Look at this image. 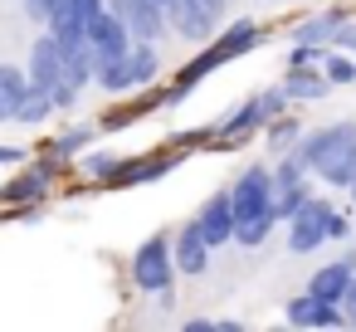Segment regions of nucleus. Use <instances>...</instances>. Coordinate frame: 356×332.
<instances>
[{"label":"nucleus","mask_w":356,"mask_h":332,"mask_svg":"<svg viewBox=\"0 0 356 332\" xmlns=\"http://www.w3.org/2000/svg\"><path fill=\"white\" fill-rule=\"evenodd\" d=\"M64 6V0H25V15L35 20V25H49V15Z\"/></svg>","instance_id":"26"},{"label":"nucleus","mask_w":356,"mask_h":332,"mask_svg":"<svg viewBox=\"0 0 356 332\" xmlns=\"http://www.w3.org/2000/svg\"><path fill=\"white\" fill-rule=\"evenodd\" d=\"M49 113H59V108H54V93L25 88V98H20V108H15V122H20V127H40Z\"/></svg>","instance_id":"21"},{"label":"nucleus","mask_w":356,"mask_h":332,"mask_svg":"<svg viewBox=\"0 0 356 332\" xmlns=\"http://www.w3.org/2000/svg\"><path fill=\"white\" fill-rule=\"evenodd\" d=\"M332 49H346V54H356V25L346 20L341 30H337V40H332Z\"/></svg>","instance_id":"29"},{"label":"nucleus","mask_w":356,"mask_h":332,"mask_svg":"<svg viewBox=\"0 0 356 332\" xmlns=\"http://www.w3.org/2000/svg\"><path fill=\"white\" fill-rule=\"evenodd\" d=\"M288 322L293 327H341L346 313H341V303H327L317 293H298V298H288Z\"/></svg>","instance_id":"12"},{"label":"nucleus","mask_w":356,"mask_h":332,"mask_svg":"<svg viewBox=\"0 0 356 332\" xmlns=\"http://www.w3.org/2000/svg\"><path fill=\"white\" fill-rule=\"evenodd\" d=\"M283 113H288V93H283V84H278V88H264L259 98H249L239 113H229V118L220 122V137H249V132L268 127V122L283 118Z\"/></svg>","instance_id":"4"},{"label":"nucleus","mask_w":356,"mask_h":332,"mask_svg":"<svg viewBox=\"0 0 356 332\" xmlns=\"http://www.w3.org/2000/svg\"><path fill=\"white\" fill-rule=\"evenodd\" d=\"M171 274H176V254H171V239L166 235H152L137 254H132V278L142 293H171Z\"/></svg>","instance_id":"2"},{"label":"nucleus","mask_w":356,"mask_h":332,"mask_svg":"<svg viewBox=\"0 0 356 332\" xmlns=\"http://www.w3.org/2000/svg\"><path fill=\"white\" fill-rule=\"evenodd\" d=\"M20 157H25L20 147H0V161H20Z\"/></svg>","instance_id":"34"},{"label":"nucleus","mask_w":356,"mask_h":332,"mask_svg":"<svg viewBox=\"0 0 356 332\" xmlns=\"http://www.w3.org/2000/svg\"><path fill=\"white\" fill-rule=\"evenodd\" d=\"M302 200H307V166H302V157H298V152H288V157H278V166H273L268 210H273V220H278V225H288V215H293Z\"/></svg>","instance_id":"3"},{"label":"nucleus","mask_w":356,"mask_h":332,"mask_svg":"<svg viewBox=\"0 0 356 332\" xmlns=\"http://www.w3.org/2000/svg\"><path fill=\"white\" fill-rule=\"evenodd\" d=\"M171 254H176V269H181V274H191V278L210 269V239L200 235V225H195V220L176 230V239H171Z\"/></svg>","instance_id":"13"},{"label":"nucleus","mask_w":356,"mask_h":332,"mask_svg":"<svg viewBox=\"0 0 356 332\" xmlns=\"http://www.w3.org/2000/svg\"><path fill=\"white\" fill-rule=\"evenodd\" d=\"M88 137H93V127H69V132H64V137L54 142V152H64V157H69V152L88 147Z\"/></svg>","instance_id":"25"},{"label":"nucleus","mask_w":356,"mask_h":332,"mask_svg":"<svg viewBox=\"0 0 356 332\" xmlns=\"http://www.w3.org/2000/svg\"><path fill=\"white\" fill-rule=\"evenodd\" d=\"M278 220H273V210H259V215H249V220H239L234 225V244H244V249H259L264 239H268V230H273Z\"/></svg>","instance_id":"22"},{"label":"nucleus","mask_w":356,"mask_h":332,"mask_svg":"<svg viewBox=\"0 0 356 332\" xmlns=\"http://www.w3.org/2000/svg\"><path fill=\"white\" fill-rule=\"evenodd\" d=\"M93 84L103 93H127L132 88V69H127V54H113V59H98V74Z\"/></svg>","instance_id":"20"},{"label":"nucleus","mask_w":356,"mask_h":332,"mask_svg":"<svg viewBox=\"0 0 356 332\" xmlns=\"http://www.w3.org/2000/svg\"><path fill=\"white\" fill-rule=\"evenodd\" d=\"M118 166H122V161H118V157H108V152L88 157V171H93V176H108V181H113V176H118Z\"/></svg>","instance_id":"27"},{"label":"nucleus","mask_w":356,"mask_h":332,"mask_svg":"<svg viewBox=\"0 0 356 332\" xmlns=\"http://www.w3.org/2000/svg\"><path fill=\"white\" fill-rule=\"evenodd\" d=\"M327 220H332V205L322 196H307L288 215V249L293 254H312L317 244H327Z\"/></svg>","instance_id":"5"},{"label":"nucleus","mask_w":356,"mask_h":332,"mask_svg":"<svg viewBox=\"0 0 356 332\" xmlns=\"http://www.w3.org/2000/svg\"><path fill=\"white\" fill-rule=\"evenodd\" d=\"M210 6H220V10H225V6H229V0H210Z\"/></svg>","instance_id":"36"},{"label":"nucleus","mask_w":356,"mask_h":332,"mask_svg":"<svg viewBox=\"0 0 356 332\" xmlns=\"http://www.w3.org/2000/svg\"><path fill=\"white\" fill-rule=\"evenodd\" d=\"M127 69H132V88H152L156 74H161V59H156V45L152 40H137L127 49Z\"/></svg>","instance_id":"17"},{"label":"nucleus","mask_w":356,"mask_h":332,"mask_svg":"<svg viewBox=\"0 0 356 332\" xmlns=\"http://www.w3.org/2000/svg\"><path fill=\"white\" fill-rule=\"evenodd\" d=\"M30 88V74L15 69V64H0V122H15V108Z\"/></svg>","instance_id":"16"},{"label":"nucleus","mask_w":356,"mask_h":332,"mask_svg":"<svg viewBox=\"0 0 356 332\" xmlns=\"http://www.w3.org/2000/svg\"><path fill=\"white\" fill-rule=\"evenodd\" d=\"M341 313H346V322L356 327V278H351V288L341 293Z\"/></svg>","instance_id":"30"},{"label":"nucleus","mask_w":356,"mask_h":332,"mask_svg":"<svg viewBox=\"0 0 356 332\" xmlns=\"http://www.w3.org/2000/svg\"><path fill=\"white\" fill-rule=\"evenodd\" d=\"M264 40V30H259V20H234L229 30H220L215 35V45H210V54L220 59V64H229V59H239V54H249L254 45Z\"/></svg>","instance_id":"15"},{"label":"nucleus","mask_w":356,"mask_h":332,"mask_svg":"<svg viewBox=\"0 0 356 332\" xmlns=\"http://www.w3.org/2000/svg\"><path fill=\"white\" fill-rule=\"evenodd\" d=\"M322 74L332 79V88H341V84H356V54H346V49H332V54L322 59Z\"/></svg>","instance_id":"24"},{"label":"nucleus","mask_w":356,"mask_h":332,"mask_svg":"<svg viewBox=\"0 0 356 332\" xmlns=\"http://www.w3.org/2000/svg\"><path fill=\"white\" fill-rule=\"evenodd\" d=\"M268 191H273V166H244V171L234 176V186H229V205H234V215L249 220V215L268 210Z\"/></svg>","instance_id":"8"},{"label":"nucleus","mask_w":356,"mask_h":332,"mask_svg":"<svg viewBox=\"0 0 356 332\" xmlns=\"http://www.w3.org/2000/svg\"><path fill=\"white\" fill-rule=\"evenodd\" d=\"M351 278H356V254L346 249L341 259H332V264H322V269L312 274L307 293H317V298H327V303H341V293L351 288Z\"/></svg>","instance_id":"14"},{"label":"nucleus","mask_w":356,"mask_h":332,"mask_svg":"<svg viewBox=\"0 0 356 332\" xmlns=\"http://www.w3.org/2000/svg\"><path fill=\"white\" fill-rule=\"evenodd\" d=\"M186 332H220V322H205V317H191Z\"/></svg>","instance_id":"32"},{"label":"nucleus","mask_w":356,"mask_h":332,"mask_svg":"<svg viewBox=\"0 0 356 332\" xmlns=\"http://www.w3.org/2000/svg\"><path fill=\"white\" fill-rule=\"evenodd\" d=\"M351 235V220L341 215V210H332V220H327V239H346Z\"/></svg>","instance_id":"28"},{"label":"nucleus","mask_w":356,"mask_h":332,"mask_svg":"<svg viewBox=\"0 0 356 332\" xmlns=\"http://www.w3.org/2000/svg\"><path fill=\"white\" fill-rule=\"evenodd\" d=\"M293 132H298L293 122H278V127H273V142H293Z\"/></svg>","instance_id":"33"},{"label":"nucleus","mask_w":356,"mask_h":332,"mask_svg":"<svg viewBox=\"0 0 356 332\" xmlns=\"http://www.w3.org/2000/svg\"><path fill=\"white\" fill-rule=\"evenodd\" d=\"M161 6H171V0H161Z\"/></svg>","instance_id":"37"},{"label":"nucleus","mask_w":356,"mask_h":332,"mask_svg":"<svg viewBox=\"0 0 356 332\" xmlns=\"http://www.w3.org/2000/svg\"><path fill=\"white\" fill-rule=\"evenodd\" d=\"M69 6H74V10H83V15L93 20V15H98V10L108 6V0H69Z\"/></svg>","instance_id":"31"},{"label":"nucleus","mask_w":356,"mask_h":332,"mask_svg":"<svg viewBox=\"0 0 356 332\" xmlns=\"http://www.w3.org/2000/svg\"><path fill=\"white\" fill-rule=\"evenodd\" d=\"M327 88H332V79L317 74V69H288V79H283V93L298 98V103H312V98H322Z\"/></svg>","instance_id":"19"},{"label":"nucleus","mask_w":356,"mask_h":332,"mask_svg":"<svg viewBox=\"0 0 356 332\" xmlns=\"http://www.w3.org/2000/svg\"><path fill=\"white\" fill-rule=\"evenodd\" d=\"M108 10H118L122 20H127V30H132V40H161V35H171V20H166V6L161 0H108Z\"/></svg>","instance_id":"7"},{"label":"nucleus","mask_w":356,"mask_h":332,"mask_svg":"<svg viewBox=\"0 0 356 332\" xmlns=\"http://www.w3.org/2000/svg\"><path fill=\"white\" fill-rule=\"evenodd\" d=\"M220 15H225V10H220V6H210V0H171V6H166L171 35H181V40H191V45L215 40Z\"/></svg>","instance_id":"6"},{"label":"nucleus","mask_w":356,"mask_h":332,"mask_svg":"<svg viewBox=\"0 0 356 332\" xmlns=\"http://www.w3.org/2000/svg\"><path fill=\"white\" fill-rule=\"evenodd\" d=\"M44 186H49L44 171H25V176H15L10 186H0V200H40Z\"/></svg>","instance_id":"23"},{"label":"nucleus","mask_w":356,"mask_h":332,"mask_svg":"<svg viewBox=\"0 0 356 332\" xmlns=\"http://www.w3.org/2000/svg\"><path fill=\"white\" fill-rule=\"evenodd\" d=\"M195 225H200V235L210 239V249H215V244H229V239H234V225H239V215H234V205H229V191L205 196V205L195 210Z\"/></svg>","instance_id":"11"},{"label":"nucleus","mask_w":356,"mask_h":332,"mask_svg":"<svg viewBox=\"0 0 356 332\" xmlns=\"http://www.w3.org/2000/svg\"><path fill=\"white\" fill-rule=\"evenodd\" d=\"M88 45L98 49V59H113V54H127L137 40H132V30H127V20L118 15V10H98L93 20H88Z\"/></svg>","instance_id":"10"},{"label":"nucleus","mask_w":356,"mask_h":332,"mask_svg":"<svg viewBox=\"0 0 356 332\" xmlns=\"http://www.w3.org/2000/svg\"><path fill=\"white\" fill-rule=\"evenodd\" d=\"M341 25H346V15H337V10H327V15H312V20H302V25L293 30V45H332Z\"/></svg>","instance_id":"18"},{"label":"nucleus","mask_w":356,"mask_h":332,"mask_svg":"<svg viewBox=\"0 0 356 332\" xmlns=\"http://www.w3.org/2000/svg\"><path fill=\"white\" fill-rule=\"evenodd\" d=\"M346 196H351V205H356V181H351V186H346Z\"/></svg>","instance_id":"35"},{"label":"nucleus","mask_w":356,"mask_h":332,"mask_svg":"<svg viewBox=\"0 0 356 332\" xmlns=\"http://www.w3.org/2000/svg\"><path fill=\"white\" fill-rule=\"evenodd\" d=\"M25 74H30V88H44V93H54V88H59V79H64V45H59L49 30H44V35H35Z\"/></svg>","instance_id":"9"},{"label":"nucleus","mask_w":356,"mask_h":332,"mask_svg":"<svg viewBox=\"0 0 356 332\" xmlns=\"http://www.w3.org/2000/svg\"><path fill=\"white\" fill-rule=\"evenodd\" d=\"M302 157L307 171H317L327 186L346 191L356 181V122H327V127H312L307 137H298L293 147Z\"/></svg>","instance_id":"1"}]
</instances>
